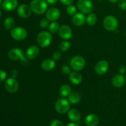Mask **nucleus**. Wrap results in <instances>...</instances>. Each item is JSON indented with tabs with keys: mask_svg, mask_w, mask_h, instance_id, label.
Segmentation results:
<instances>
[{
	"mask_svg": "<svg viewBox=\"0 0 126 126\" xmlns=\"http://www.w3.org/2000/svg\"><path fill=\"white\" fill-rule=\"evenodd\" d=\"M47 2L45 0H33L30 2L32 12L37 15H42L47 11Z\"/></svg>",
	"mask_w": 126,
	"mask_h": 126,
	"instance_id": "nucleus-1",
	"label": "nucleus"
},
{
	"mask_svg": "<svg viewBox=\"0 0 126 126\" xmlns=\"http://www.w3.org/2000/svg\"><path fill=\"white\" fill-rule=\"evenodd\" d=\"M52 39V36L51 33L47 31H43L39 33L36 38L37 43L41 47H46L50 45Z\"/></svg>",
	"mask_w": 126,
	"mask_h": 126,
	"instance_id": "nucleus-2",
	"label": "nucleus"
},
{
	"mask_svg": "<svg viewBox=\"0 0 126 126\" xmlns=\"http://www.w3.org/2000/svg\"><path fill=\"white\" fill-rule=\"evenodd\" d=\"M8 56L12 60H20L22 63L25 64L28 62L27 58H25L23 50L19 48H14L9 50Z\"/></svg>",
	"mask_w": 126,
	"mask_h": 126,
	"instance_id": "nucleus-3",
	"label": "nucleus"
},
{
	"mask_svg": "<svg viewBox=\"0 0 126 126\" xmlns=\"http://www.w3.org/2000/svg\"><path fill=\"white\" fill-rule=\"evenodd\" d=\"M103 25L107 30L113 32L118 28V21L114 16H108L103 19Z\"/></svg>",
	"mask_w": 126,
	"mask_h": 126,
	"instance_id": "nucleus-4",
	"label": "nucleus"
},
{
	"mask_svg": "<svg viewBox=\"0 0 126 126\" xmlns=\"http://www.w3.org/2000/svg\"><path fill=\"white\" fill-rule=\"evenodd\" d=\"M70 102L65 98H59L55 103V108L57 112L60 114H65L70 109Z\"/></svg>",
	"mask_w": 126,
	"mask_h": 126,
	"instance_id": "nucleus-5",
	"label": "nucleus"
},
{
	"mask_svg": "<svg viewBox=\"0 0 126 126\" xmlns=\"http://www.w3.org/2000/svg\"><path fill=\"white\" fill-rule=\"evenodd\" d=\"M85 60L82 56L76 55L70 60V66L73 70L76 71L82 70L85 66Z\"/></svg>",
	"mask_w": 126,
	"mask_h": 126,
	"instance_id": "nucleus-6",
	"label": "nucleus"
},
{
	"mask_svg": "<svg viewBox=\"0 0 126 126\" xmlns=\"http://www.w3.org/2000/svg\"><path fill=\"white\" fill-rule=\"evenodd\" d=\"M11 35L16 41H22L26 38L27 32L23 27H15L11 31Z\"/></svg>",
	"mask_w": 126,
	"mask_h": 126,
	"instance_id": "nucleus-7",
	"label": "nucleus"
},
{
	"mask_svg": "<svg viewBox=\"0 0 126 126\" xmlns=\"http://www.w3.org/2000/svg\"><path fill=\"white\" fill-rule=\"evenodd\" d=\"M77 6L78 9L83 14H89L93 10V5L91 0H78Z\"/></svg>",
	"mask_w": 126,
	"mask_h": 126,
	"instance_id": "nucleus-8",
	"label": "nucleus"
},
{
	"mask_svg": "<svg viewBox=\"0 0 126 126\" xmlns=\"http://www.w3.org/2000/svg\"><path fill=\"white\" fill-rule=\"evenodd\" d=\"M4 87L9 93H16L18 89V83L14 78H11L6 80L4 83Z\"/></svg>",
	"mask_w": 126,
	"mask_h": 126,
	"instance_id": "nucleus-9",
	"label": "nucleus"
},
{
	"mask_svg": "<svg viewBox=\"0 0 126 126\" xmlns=\"http://www.w3.org/2000/svg\"><path fill=\"white\" fill-rule=\"evenodd\" d=\"M32 9L30 6L26 4H20L17 8V14L18 16L21 18H27L30 17L32 14Z\"/></svg>",
	"mask_w": 126,
	"mask_h": 126,
	"instance_id": "nucleus-10",
	"label": "nucleus"
},
{
	"mask_svg": "<svg viewBox=\"0 0 126 126\" xmlns=\"http://www.w3.org/2000/svg\"><path fill=\"white\" fill-rule=\"evenodd\" d=\"M109 64L107 60H101L97 63L95 66V71L97 75H103L108 71Z\"/></svg>",
	"mask_w": 126,
	"mask_h": 126,
	"instance_id": "nucleus-11",
	"label": "nucleus"
},
{
	"mask_svg": "<svg viewBox=\"0 0 126 126\" xmlns=\"http://www.w3.org/2000/svg\"><path fill=\"white\" fill-rule=\"evenodd\" d=\"M59 35L62 39L68 40L71 39L73 36V32L70 27L68 25H62L60 27L59 30Z\"/></svg>",
	"mask_w": 126,
	"mask_h": 126,
	"instance_id": "nucleus-12",
	"label": "nucleus"
},
{
	"mask_svg": "<svg viewBox=\"0 0 126 126\" xmlns=\"http://www.w3.org/2000/svg\"><path fill=\"white\" fill-rule=\"evenodd\" d=\"M46 18L51 22L56 21L60 18V11L56 7H52L46 11Z\"/></svg>",
	"mask_w": 126,
	"mask_h": 126,
	"instance_id": "nucleus-13",
	"label": "nucleus"
},
{
	"mask_svg": "<svg viewBox=\"0 0 126 126\" xmlns=\"http://www.w3.org/2000/svg\"><path fill=\"white\" fill-rule=\"evenodd\" d=\"M39 49L36 46H32L26 50V56L27 59L33 60L36 58L39 54Z\"/></svg>",
	"mask_w": 126,
	"mask_h": 126,
	"instance_id": "nucleus-14",
	"label": "nucleus"
},
{
	"mask_svg": "<svg viewBox=\"0 0 126 126\" xmlns=\"http://www.w3.org/2000/svg\"><path fill=\"white\" fill-rule=\"evenodd\" d=\"M86 21V17L82 12H78L73 16L72 22L75 25L80 27L83 25Z\"/></svg>",
	"mask_w": 126,
	"mask_h": 126,
	"instance_id": "nucleus-15",
	"label": "nucleus"
},
{
	"mask_svg": "<svg viewBox=\"0 0 126 126\" xmlns=\"http://www.w3.org/2000/svg\"><path fill=\"white\" fill-rule=\"evenodd\" d=\"M126 82V78L122 74L116 75L112 79V84L117 88H121L124 85Z\"/></svg>",
	"mask_w": 126,
	"mask_h": 126,
	"instance_id": "nucleus-16",
	"label": "nucleus"
},
{
	"mask_svg": "<svg viewBox=\"0 0 126 126\" xmlns=\"http://www.w3.org/2000/svg\"><path fill=\"white\" fill-rule=\"evenodd\" d=\"M18 2L17 0H4L2 7L6 11H12L17 7Z\"/></svg>",
	"mask_w": 126,
	"mask_h": 126,
	"instance_id": "nucleus-17",
	"label": "nucleus"
},
{
	"mask_svg": "<svg viewBox=\"0 0 126 126\" xmlns=\"http://www.w3.org/2000/svg\"><path fill=\"white\" fill-rule=\"evenodd\" d=\"M69 79L70 82L75 85H78L82 82V75L78 71H75L70 73L69 75Z\"/></svg>",
	"mask_w": 126,
	"mask_h": 126,
	"instance_id": "nucleus-18",
	"label": "nucleus"
},
{
	"mask_svg": "<svg viewBox=\"0 0 126 126\" xmlns=\"http://www.w3.org/2000/svg\"><path fill=\"white\" fill-rule=\"evenodd\" d=\"M99 123V118L94 114H90L86 116L85 123L87 126H97Z\"/></svg>",
	"mask_w": 126,
	"mask_h": 126,
	"instance_id": "nucleus-19",
	"label": "nucleus"
},
{
	"mask_svg": "<svg viewBox=\"0 0 126 126\" xmlns=\"http://www.w3.org/2000/svg\"><path fill=\"white\" fill-rule=\"evenodd\" d=\"M55 66V63L53 59H46L41 63V68L45 71H50Z\"/></svg>",
	"mask_w": 126,
	"mask_h": 126,
	"instance_id": "nucleus-20",
	"label": "nucleus"
},
{
	"mask_svg": "<svg viewBox=\"0 0 126 126\" xmlns=\"http://www.w3.org/2000/svg\"><path fill=\"white\" fill-rule=\"evenodd\" d=\"M68 117L73 122L79 121L81 119V114L76 109H71L68 111Z\"/></svg>",
	"mask_w": 126,
	"mask_h": 126,
	"instance_id": "nucleus-21",
	"label": "nucleus"
},
{
	"mask_svg": "<svg viewBox=\"0 0 126 126\" xmlns=\"http://www.w3.org/2000/svg\"><path fill=\"white\" fill-rule=\"evenodd\" d=\"M59 93L62 97H68L69 95L71 93V89L68 84H63L59 89Z\"/></svg>",
	"mask_w": 126,
	"mask_h": 126,
	"instance_id": "nucleus-22",
	"label": "nucleus"
},
{
	"mask_svg": "<svg viewBox=\"0 0 126 126\" xmlns=\"http://www.w3.org/2000/svg\"><path fill=\"white\" fill-rule=\"evenodd\" d=\"M81 96L76 92H71L68 96V101L71 104H77L80 102Z\"/></svg>",
	"mask_w": 126,
	"mask_h": 126,
	"instance_id": "nucleus-23",
	"label": "nucleus"
},
{
	"mask_svg": "<svg viewBox=\"0 0 126 126\" xmlns=\"http://www.w3.org/2000/svg\"><path fill=\"white\" fill-rule=\"evenodd\" d=\"M15 25V21L14 18L11 17H6L4 21V25L6 29L12 30L14 28Z\"/></svg>",
	"mask_w": 126,
	"mask_h": 126,
	"instance_id": "nucleus-24",
	"label": "nucleus"
},
{
	"mask_svg": "<svg viewBox=\"0 0 126 126\" xmlns=\"http://www.w3.org/2000/svg\"><path fill=\"white\" fill-rule=\"evenodd\" d=\"M97 22V17L95 14L91 13L88 15L86 17V22L87 23V25L90 26H93L95 25V23Z\"/></svg>",
	"mask_w": 126,
	"mask_h": 126,
	"instance_id": "nucleus-25",
	"label": "nucleus"
},
{
	"mask_svg": "<svg viewBox=\"0 0 126 126\" xmlns=\"http://www.w3.org/2000/svg\"><path fill=\"white\" fill-rule=\"evenodd\" d=\"M59 28H60V25L58 22H52L49 25V32L51 33H55L57 32H59Z\"/></svg>",
	"mask_w": 126,
	"mask_h": 126,
	"instance_id": "nucleus-26",
	"label": "nucleus"
},
{
	"mask_svg": "<svg viewBox=\"0 0 126 126\" xmlns=\"http://www.w3.org/2000/svg\"><path fill=\"white\" fill-rule=\"evenodd\" d=\"M71 47L70 43L68 41H64L61 42L59 46V47L60 50L62 52H66Z\"/></svg>",
	"mask_w": 126,
	"mask_h": 126,
	"instance_id": "nucleus-27",
	"label": "nucleus"
},
{
	"mask_svg": "<svg viewBox=\"0 0 126 126\" xmlns=\"http://www.w3.org/2000/svg\"><path fill=\"white\" fill-rule=\"evenodd\" d=\"M66 11V13H67L68 14L71 16H73L74 15H75L76 13H77V12H77V10H76V7H75L74 5H72V4L68 5V6H67Z\"/></svg>",
	"mask_w": 126,
	"mask_h": 126,
	"instance_id": "nucleus-28",
	"label": "nucleus"
},
{
	"mask_svg": "<svg viewBox=\"0 0 126 126\" xmlns=\"http://www.w3.org/2000/svg\"><path fill=\"white\" fill-rule=\"evenodd\" d=\"M49 20L47 18H42L39 22V27L42 28H46L49 27Z\"/></svg>",
	"mask_w": 126,
	"mask_h": 126,
	"instance_id": "nucleus-29",
	"label": "nucleus"
},
{
	"mask_svg": "<svg viewBox=\"0 0 126 126\" xmlns=\"http://www.w3.org/2000/svg\"><path fill=\"white\" fill-rule=\"evenodd\" d=\"M62 73L64 75H70V73H71V70H70V68L67 65H64L61 68Z\"/></svg>",
	"mask_w": 126,
	"mask_h": 126,
	"instance_id": "nucleus-30",
	"label": "nucleus"
},
{
	"mask_svg": "<svg viewBox=\"0 0 126 126\" xmlns=\"http://www.w3.org/2000/svg\"><path fill=\"white\" fill-rule=\"evenodd\" d=\"M62 54L59 51H55L52 54V59L54 60H59L61 59Z\"/></svg>",
	"mask_w": 126,
	"mask_h": 126,
	"instance_id": "nucleus-31",
	"label": "nucleus"
},
{
	"mask_svg": "<svg viewBox=\"0 0 126 126\" xmlns=\"http://www.w3.org/2000/svg\"><path fill=\"white\" fill-rule=\"evenodd\" d=\"M119 7L121 10H126V0H119Z\"/></svg>",
	"mask_w": 126,
	"mask_h": 126,
	"instance_id": "nucleus-32",
	"label": "nucleus"
},
{
	"mask_svg": "<svg viewBox=\"0 0 126 126\" xmlns=\"http://www.w3.org/2000/svg\"><path fill=\"white\" fill-rule=\"evenodd\" d=\"M50 126H63V124L60 120L55 119V120H53L51 122Z\"/></svg>",
	"mask_w": 126,
	"mask_h": 126,
	"instance_id": "nucleus-33",
	"label": "nucleus"
},
{
	"mask_svg": "<svg viewBox=\"0 0 126 126\" xmlns=\"http://www.w3.org/2000/svg\"><path fill=\"white\" fill-rule=\"evenodd\" d=\"M6 73L3 70H0V82H2L6 79Z\"/></svg>",
	"mask_w": 126,
	"mask_h": 126,
	"instance_id": "nucleus-34",
	"label": "nucleus"
},
{
	"mask_svg": "<svg viewBox=\"0 0 126 126\" xmlns=\"http://www.w3.org/2000/svg\"><path fill=\"white\" fill-rule=\"evenodd\" d=\"M73 1L74 0H60V1L62 3L65 5H66V6L71 4L73 2Z\"/></svg>",
	"mask_w": 126,
	"mask_h": 126,
	"instance_id": "nucleus-35",
	"label": "nucleus"
},
{
	"mask_svg": "<svg viewBox=\"0 0 126 126\" xmlns=\"http://www.w3.org/2000/svg\"><path fill=\"white\" fill-rule=\"evenodd\" d=\"M119 72L120 73V74H122V75L126 73V66H124V65L120 66V68H119Z\"/></svg>",
	"mask_w": 126,
	"mask_h": 126,
	"instance_id": "nucleus-36",
	"label": "nucleus"
},
{
	"mask_svg": "<svg viewBox=\"0 0 126 126\" xmlns=\"http://www.w3.org/2000/svg\"><path fill=\"white\" fill-rule=\"evenodd\" d=\"M46 2H47L48 4H50L53 5L56 4L58 0H46Z\"/></svg>",
	"mask_w": 126,
	"mask_h": 126,
	"instance_id": "nucleus-37",
	"label": "nucleus"
},
{
	"mask_svg": "<svg viewBox=\"0 0 126 126\" xmlns=\"http://www.w3.org/2000/svg\"><path fill=\"white\" fill-rule=\"evenodd\" d=\"M66 126H79V125L78 124H76V123H70V124H68Z\"/></svg>",
	"mask_w": 126,
	"mask_h": 126,
	"instance_id": "nucleus-38",
	"label": "nucleus"
},
{
	"mask_svg": "<svg viewBox=\"0 0 126 126\" xmlns=\"http://www.w3.org/2000/svg\"><path fill=\"white\" fill-rule=\"evenodd\" d=\"M108 1H109L110 2H112V3H116V2L119 1V0H108Z\"/></svg>",
	"mask_w": 126,
	"mask_h": 126,
	"instance_id": "nucleus-39",
	"label": "nucleus"
},
{
	"mask_svg": "<svg viewBox=\"0 0 126 126\" xmlns=\"http://www.w3.org/2000/svg\"><path fill=\"white\" fill-rule=\"evenodd\" d=\"M1 11H0V17H1Z\"/></svg>",
	"mask_w": 126,
	"mask_h": 126,
	"instance_id": "nucleus-40",
	"label": "nucleus"
},
{
	"mask_svg": "<svg viewBox=\"0 0 126 126\" xmlns=\"http://www.w3.org/2000/svg\"><path fill=\"white\" fill-rule=\"evenodd\" d=\"M1 0H0V5H1Z\"/></svg>",
	"mask_w": 126,
	"mask_h": 126,
	"instance_id": "nucleus-41",
	"label": "nucleus"
},
{
	"mask_svg": "<svg viewBox=\"0 0 126 126\" xmlns=\"http://www.w3.org/2000/svg\"><path fill=\"white\" fill-rule=\"evenodd\" d=\"M98 1H102V0H98Z\"/></svg>",
	"mask_w": 126,
	"mask_h": 126,
	"instance_id": "nucleus-42",
	"label": "nucleus"
},
{
	"mask_svg": "<svg viewBox=\"0 0 126 126\" xmlns=\"http://www.w3.org/2000/svg\"></svg>",
	"mask_w": 126,
	"mask_h": 126,
	"instance_id": "nucleus-43",
	"label": "nucleus"
},
{
	"mask_svg": "<svg viewBox=\"0 0 126 126\" xmlns=\"http://www.w3.org/2000/svg\"></svg>",
	"mask_w": 126,
	"mask_h": 126,
	"instance_id": "nucleus-44",
	"label": "nucleus"
}]
</instances>
